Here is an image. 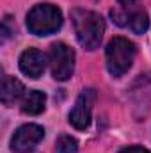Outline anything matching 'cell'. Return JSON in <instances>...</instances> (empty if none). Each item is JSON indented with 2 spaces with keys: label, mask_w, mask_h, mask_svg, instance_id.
Returning a JSON list of instances; mask_svg holds the SVG:
<instances>
[{
  "label": "cell",
  "mask_w": 151,
  "mask_h": 153,
  "mask_svg": "<svg viewBox=\"0 0 151 153\" xmlns=\"http://www.w3.org/2000/svg\"><path fill=\"white\" fill-rule=\"evenodd\" d=\"M96 102V91L94 89H84L75 102V107L70 112V123L76 130H85L91 123L93 105Z\"/></svg>",
  "instance_id": "8992f818"
},
{
  "label": "cell",
  "mask_w": 151,
  "mask_h": 153,
  "mask_svg": "<svg viewBox=\"0 0 151 153\" xmlns=\"http://www.w3.org/2000/svg\"><path fill=\"white\" fill-rule=\"evenodd\" d=\"M46 96L41 91H29L21 100V112L29 116H38L44 111Z\"/></svg>",
  "instance_id": "9c48e42d"
},
{
  "label": "cell",
  "mask_w": 151,
  "mask_h": 153,
  "mask_svg": "<svg viewBox=\"0 0 151 153\" xmlns=\"http://www.w3.org/2000/svg\"><path fill=\"white\" fill-rule=\"evenodd\" d=\"M21 96H25V87H23V84H21L18 78H14V76L5 75L2 78V85H0V100H2V103L7 105V107H11V105H14Z\"/></svg>",
  "instance_id": "ba28073f"
},
{
  "label": "cell",
  "mask_w": 151,
  "mask_h": 153,
  "mask_svg": "<svg viewBox=\"0 0 151 153\" xmlns=\"http://www.w3.org/2000/svg\"><path fill=\"white\" fill-rule=\"evenodd\" d=\"M119 153H150L144 146H128V148H123Z\"/></svg>",
  "instance_id": "4fadbf2b"
},
{
  "label": "cell",
  "mask_w": 151,
  "mask_h": 153,
  "mask_svg": "<svg viewBox=\"0 0 151 153\" xmlns=\"http://www.w3.org/2000/svg\"><path fill=\"white\" fill-rule=\"evenodd\" d=\"M117 4H119V9H123L124 13L141 9V0H117Z\"/></svg>",
  "instance_id": "8fae6325"
},
{
  "label": "cell",
  "mask_w": 151,
  "mask_h": 153,
  "mask_svg": "<svg viewBox=\"0 0 151 153\" xmlns=\"http://www.w3.org/2000/svg\"><path fill=\"white\" fill-rule=\"evenodd\" d=\"M55 150H57V153H76L78 152V143L71 135L62 134L55 143Z\"/></svg>",
  "instance_id": "30bf717a"
},
{
  "label": "cell",
  "mask_w": 151,
  "mask_h": 153,
  "mask_svg": "<svg viewBox=\"0 0 151 153\" xmlns=\"http://www.w3.org/2000/svg\"><path fill=\"white\" fill-rule=\"evenodd\" d=\"M135 53H137V48L130 39L121 38V36L110 39V43L107 45V50H105L109 73L112 76L124 75L132 68Z\"/></svg>",
  "instance_id": "7a4b0ae2"
},
{
  "label": "cell",
  "mask_w": 151,
  "mask_h": 153,
  "mask_svg": "<svg viewBox=\"0 0 151 153\" xmlns=\"http://www.w3.org/2000/svg\"><path fill=\"white\" fill-rule=\"evenodd\" d=\"M62 25V13L52 4H38L27 13V29L36 36H50Z\"/></svg>",
  "instance_id": "3957f363"
},
{
  "label": "cell",
  "mask_w": 151,
  "mask_h": 153,
  "mask_svg": "<svg viewBox=\"0 0 151 153\" xmlns=\"http://www.w3.org/2000/svg\"><path fill=\"white\" fill-rule=\"evenodd\" d=\"M46 68V55L38 48H27L20 55V70L30 78H39Z\"/></svg>",
  "instance_id": "52a82bcc"
},
{
  "label": "cell",
  "mask_w": 151,
  "mask_h": 153,
  "mask_svg": "<svg viewBox=\"0 0 151 153\" xmlns=\"http://www.w3.org/2000/svg\"><path fill=\"white\" fill-rule=\"evenodd\" d=\"M48 64L52 76L59 82H66L75 70V52L66 43H53L48 52Z\"/></svg>",
  "instance_id": "277c9868"
},
{
  "label": "cell",
  "mask_w": 151,
  "mask_h": 153,
  "mask_svg": "<svg viewBox=\"0 0 151 153\" xmlns=\"http://www.w3.org/2000/svg\"><path fill=\"white\" fill-rule=\"evenodd\" d=\"M9 23H11V16H5V18L2 20V39H4V41L9 38L11 34H14V29H11Z\"/></svg>",
  "instance_id": "7c38bea8"
},
{
  "label": "cell",
  "mask_w": 151,
  "mask_h": 153,
  "mask_svg": "<svg viewBox=\"0 0 151 153\" xmlns=\"http://www.w3.org/2000/svg\"><path fill=\"white\" fill-rule=\"evenodd\" d=\"M43 137H44L43 126H39L36 123L23 125L13 135V139H11V150L14 153H29L43 141Z\"/></svg>",
  "instance_id": "5b68a950"
},
{
  "label": "cell",
  "mask_w": 151,
  "mask_h": 153,
  "mask_svg": "<svg viewBox=\"0 0 151 153\" xmlns=\"http://www.w3.org/2000/svg\"><path fill=\"white\" fill-rule=\"evenodd\" d=\"M71 22L75 27L78 43L85 50H96L103 39V34H105V20L94 11L73 9Z\"/></svg>",
  "instance_id": "6da1fadb"
}]
</instances>
